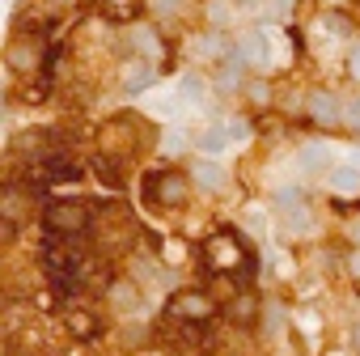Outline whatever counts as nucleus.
I'll use <instances>...</instances> for the list:
<instances>
[{
  "label": "nucleus",
  "mask_w": 360,
  "mask_h": 356,
  "mask_svg": "<svg viewBox=\"0 0 360 356\" xmlns=\"http://www.w3.org/2000/svg\"><path fill=\"white\" fill-rule=\"evenodd\" d=\"M144 343H153L148 326H144V322H127V326H123V348H144Z\"/></svg>",
  "instance_id": "b1692460"
},
{
  "label": "nucleus",
  "mask_w": 360,
  "mask_h": 356,
  "mask_svg": "<svg viewBox=\"0 0 360 356\" xmlns=\"http://www.w3.org/2000/svg\"><path fill=\"white\" fill-rule=\"evenodd\" d=\"M208 18H212V26H217V30H225V26L233 22V9L225 5V0H208Z\"/></svg>",
  "instance_id": "a878e982"
},
{
  "label": "nucleus",
  "mask_w": 360,
  "mask_h": 356,
  "mask_svg": "<svg viewBox=\"0 0 360 356\" xmlns=\"http://www.w3.org/2000/svg\"><path fill=\"white\" fill-rule=\"evenodd\" d=\"M271 217H276V212H271ZM271 217L259 212V208H246V212H242V221L250 225V234H267V229H271Z\"/></svg>",
  "instance_id": "bb28decb"
},
{
  "label": "nucleus",
  "mask_w": 360,
  "mask_h": 356,
  "mask_svg": "<svg viewBox=\"0 0 360 356\" xmlns=\"http://www.w3.org/2000/svg\"><path fill=\"white\" fill-rule=\"evenodd\" d=\"M217 314V297L204 288V293H195V288H187V293H174L169 301H165V318L169 322H208Z\"/></svg>",
  "instance_id": "20e7f679"
},
{
  "label": "nucleus",
  "mask_w": 360,
  "mask_h": 356,
  "mask_svg": "<svg viewBox=\"0 0 360 356\" xmlns=\"http://www.w3.org/2000/svg\"><path fill=\"white\" fill-rule=\"evenodd\" d=\"M343 127L360 132V94H352V98H347V106H343Z\"/></svg>",
  "instance_id": "cd10ccee"
},
{
  "label": "nucleus",
  "mask_w": 360,
  "mask_h": 356,
  "mask_svg": "<svg viewBox=\"0 0 360 356\" xmlns=\"http://www.w3.org/2000/svg\"><path fill=\"white\" fill-rule=\"evenodd\" d=\"M98 9H102L106 22H136L140 0H98Z\"/></svg>",
  "instance_id": "aec40b11"
},
{
  "label": "nucleus",
  "mask_w": 360,
  "mask_h": 356,
  "mask_svg": "<svg viewBox=\"0 0 360 356\" xmlns=\"http://www.w3.org/2000/svg\"><path fill=\"white\" fill-rule=\"evenodd\" d=\"M106 297H110V305H115L119 314H136V310L144 305V293H140V284H131V280H110Z\"/></svg>",
  "instance_id": "2eb2a0df"
},
{
  "label": "nucleus",
  "mask_w": 360,
  "mask_h": 356,
  "mask_svg": "<svg viewBox=\"0 0 360 356\" xmlns=\"http://www.w3.org/2000/svg\"><path fill=\"white\" fill-rule=\"evenodd\" d=\"M229 314H233V318L242 314V322H250V318L259 314V301H255V293H238V297L229 301Z\"/></svg>",
  "instance_id": "5701e85b"
},
{
  "label": "nucleus",
  "mask_w": 360,
  "mask_h": 356,
  "mask_svg": "<svg viewBox=\"0 0 360 356\" xmlns=\"http://www.w3.org/2000/svg\"><path fill=\"white\" fill-rule=\"evenodd\" d=\"M326 187L335 191V200H356V196H360V165L335 161V165L326 170Z\"/></svg>",
  "instance_id": "9d476101"
},
{
  "label": "nucleus",
  "mask_w": 360,
  "mask_h": 356,
  "mask_svg": "<svg viewBox=\"0 0 360 356\" xmlns=\"http://www.w3.org/2000/svg\"><path fill=\"white\" fill-rule=\"evenodd\" d=\"M347 276L360 284V246H356V250H352V259H347Z\"/></svg>",
  "instance_id": "7c9ffc66"
},
{
  "label": "nucleus",
  "mask_w": 360,
  "mask_h": 356,
  "mask_svg": "<svg viewBox=\"0 0 360 356\" xmlns=\"http://www.w3.org/2000/svg\"><path fill=\"white\" fill-rule=\"evenodd\" d=\"M246 94H250L255 106H271V85H267L263 77H250V81H246Z\"/></svg>",
  "instance_id": "393cba45"
},
{
  "label": "nucleus",
  "mask_w": 360,
  "mask_h": 356,
  "mask_svg": "<svg viewBox=\"0 0 360 356\" xmlns=\"http://www.w3.org/2000/svg\"><path fill=\"white\" fill-rule=\"evenodd\" d=\"M225 127H229L233 140H250V123L246 119H225Z\"/></svg>",
  "instance_id": "c85d7f7f"
},
{
  "label": "nucleus",
  "mask_w": 360,
  "mask_h": 356,
  "mask_svg": "<svg viewBox=\"0 0 360 356\" xmlns=\"http://www.w3.org/2000/svg\"><path fill=\"white\" fill-rule=\"evenodd\" d=\"M187 144H191V140L178 132V127H165V132H161V153H169V157H183Z\"/></svg>",
  "instance_id": "412c9836"
},
{
  "label": "nucleus",
  "mask_w": 360,
  "mask_h": 356,
  "mask_svg": "<svg viewBox=\"0 0 360 356\" xmlns=\"http://www.w3.org/2000/svg\"><path fill=\"white\" fill-rule=\"evenodd\" d=\"M94 212H98L94 204H85L77 196H60L43 208V225L51 234H64V238H85L94 229Z\"/></svg>",
  "instance_id": "f03ea898"
},
{
  "label": "nucleus",
  "mask_w": 360,
  "mask_h": 356,
  "mask_svg": "<svg viewBox=\"0 0 360 356\" xmlns=\"http://www.w3.org/2000/svg\"><path fill=\"white\" fill-rule=\"evenodd\" d=\"M335 165V148L326 140H305L301 144V170L305 174H326Z\"/></svg>",
  "instance_id": "4468645a"
},
{
  "label": "nucleus",
  "mask_w": 360,
  "mask_h": 356,
  "mask_svg": "<svg viewBox=\"0 0 360 356\" xmlns=\"http://www.w3.org/2000/svg\"><path fill=\"white\" fill-rule=\"evenodd\" d=\"M233 144V136H229V127H225V119L221 123H208L200 136H195V148L204 153V157H221L225 148Z\"/></svg>",
  "instance_id": "dca6fc26"
},
{
  "label": "nucleus",
  "mask_w": 360,
  "mask_h": 356,
  "mask_svg": "<svg viewBox=\"0 0 360 356\" xmlns=\"http://www.w3.org/2000/svg\"><path fill=\"white\" fill-rule=\"evenodd\" d=\"M271 212H276V221H280L288 234H305V225H309V204H305V191H301V187H280V191H271Z\"/></svg>",
  "instance_id": "39448f33"
},
{
  "label": "nucleus",
  "mask_w": 360,
  "mask_h": 356,
  "mask_svg": "<svg viewBox=\"0 0 360 356\" xmlns=\"http://www.w3.org/2000/svg\"><path fill=\"white\" fill-rule=\"evenodd\" d=\"M39 60H43V51H39V43L30 39V30H18L13 43H9V68H13V72H34Z\"/></svg>",
  "instance_id": "1a4fd4ad"
},
{
  "label": "nucleus",
  "mask_w": 360,
  "mask_h": 356,
  "mask_svg": "<svg viewBox=\"0 0 360 356\" xmlns=\"http://www.w3.org/2000/svg\"><path fill=\"white\" fill-rule=\"evenodd\" d=\"M233 51L250 64V68H267L271 64V30H242Z\"/></svg>",
  "instance_id": "0eeeda50"
},
{
  "label": "nucleus",
  "mask_w": 360,
  "mask_h": 356,
  "mask_svg": "<svg viewBox=\"0 0 360 356\" xmlns=\"http://www.w3.org/2000/svg\"><path fill=\"white\" fill-rule=\"evenodd\" d=\"M246 68H250V64H246L238 51H233L229 60H221V72H217V81H212V85H217V94H238V89H246V81H250V72H246Z\"/></svg>",
  "instance_id": "f8f14e48"
},
{
  "label": "nucleus",
  "mask_w": 360,
  "mask_h": 356,
  "mask_svg": "<svg viewBox=\"0 0 360 356\" xmlns=\"http://www.w3.org/2000/svg\"><path fill=\"white\" fill-rule=\"evenodd\" d=\"M204 259H208V267L212 272H229V276H250V250L242 246V238H238V229H217L212 238H204Z\"/></svg>",
  "instance_id": "7ed1b4c3"
},
{
  "label": "nucleus",
  "mask_w": 360,
  "mask_h": 356,
  "mask_svg": "<svg viewBox=\"0 0 360 356\" xmlns=\"http://www.w3.org/2000/svg\"><path fill=\"white\" fill-rule=\"evenodd\" d=\"M64 326H68V335H72L77 343H94V339H98V331H102V318H98L94 310L72 305V310H64Z\"/></svg>",
  "instance_id": "9b49d317"
},
{
  "label": "nucleus",
  "mask_w": 360,
  "mask_h": 356,
  "mask_svg": "<svg viewBox=\"0 0 360 356\" xmlns=\"http://www.w3.org/2000/svg\"><path fill=\"white\" fill-rule=\"evenodd\" d=\"M153 81H157V68H153V60H144V56H131V60H123V72H119V85H123V94H144V89H153Z\"/></svg>",
  "instance_id": "6e6552de"
},
{
  "label": "nucleus",
  "mask_w": 360,
  "mask_h": 356,
  "mask_svg": "<svg viewBox=\"0 0 360 356\" xmlns=\"http://www.w3.org/2000/svg\"><path fill=\"white\" fill-rule=\"evenodd\" d=\"M148 5H153L157 13H174L178 5H183V0H148Z\"/></svg>",
  "instance_id": "2f4dec72"
},
{
  "label": "nucleus",
  "mask_w": 360,
  "mask_h": 356,
  "mask_svg": "<svg viewBox=\"0 0 360 356\" xmlns=\"http://www.w3.org/2000/svg\"><path fill=\"white\" fill-rule=\"evenodd\" d=\"M51 5H77V0H51Z\"/></svg>",
  "instance_id": "473e14b6"
},
{
  "label": "nucleus",
  "mask_w": 360,
  "mask_h": 356,
  "mask_svg": "<svg viewBox=\"0 0 360 356\" xmlns=\"http://www.w3.org/2000/svg\"><path fill=\"white\" fill-rule=\"evenodd\" d=\"M127 43L136 47V56H144V60H161V39H157V30L153 26H131L127 30Z\"/></svg>",
  "instance_id": "a211bd4d"
},
{
  "label": "nucleus",
  "mask_w": 360,
  "mask_h": 356,
  "mask_svg": "<svg viewBox=\"0 0 360 356\" xmlns=\"http://www.w3.org/2000/svg\"><path fill=\"white\" fill-rule=\"evenodd\" d=\"M322 26H326V34H335V39H352V18L347 13H322Z\"/></svg>",
  "instance_id": "4be33fe9"
},
{
  "label": "nucleus",
  "mask_w": 360,
  "mask_h": 356,
  "mask_svg": "<svg viewBox=\"0 0 360 356\" xmlns=\"http://www.w3.org/2000/svg\"><path fill=\"white\" fill-rule=\"evenodd\" d=\"M343 98L335 94V89H314L309 98H305V115H309V123L314 127H339L343 123Z\"/></svg>",
  "instance_id": "423d86ee"
},
{
  "label": "nucleus",
  "mask_w": 360,
  "mask_h": 356,
  "mask_svg": "<svg viewBox=\"0 0 360 356\" xmlns=\"http://www.w3.org/2000/svg\"><path fill=\"white\" fill-rule=\"evenodd\" d=\"M94 174H98V183H106L110 191L123 187V165H119V157H110V153L94 157Z\"/></svg>",
  "instance_id": "6ab92c4d"
},
{
  "label": "nucleus",
  "mask_w": 360,
  "mask_h": 356,
  "mask_svg": "<svg viewBox=\"0 0 360 356\" xmlns=\"http://www.w3.org/2000/svg\"><path fill=\"white\" fill-rule=\"evenodd\" d=\"M140 196H144L153 208H161V212H178V208H187V200H191V174L169 170V165L148 170V174L140 178Z\"/></svg>",
  "instance_id": "f257e3e1"
},
{
  "label": "nucleus",
  "mask_w": 360,
  "mask_h": 356,
  "mask_svg": "<svg viewBox=\"0 0 360 356\" xmlns=\"http://www.w3.org/2000/svg\"><path fill=\"white\" fill-rule=\"evenodd\" d=\"M352 339H356V348H360V326H356V335H352Z\"/></svg>",
  "instance_id": "72a5a7b5"
},
{
  "label": "nucleus",
  "mask_w": 360,
  "mask_h": 356,
  "mask_svg": "<svg viewBox=\"0 0 360 356\" xmlns=\"http://www.w3.org/2000/svg\"><path fill=\"white\" fill-rule=\"evenodd\" d=\"M195 56H200V60H229V56H233V43L212 26L208 34H200V39H195Z\"/></svg>",
  "instance_id": "f3484780"
},
{
  "label": "nucleus",
  "mask_w": 360,
  "mask_h": 356,
  "mask_svg": "<svg viewBox=\"0 0 360 356\" xmlns=\"http://www.w3.org/2000/svg\"><path fill=\"white\" fill-rule=\"evenodd\" d=\"M347 72L360 81V43H352V51H347Z\"/></svg>",
  "instance_id": "c756f323"
},
{
  "label": "nucleus",
  "mask_w": 360,
  "mask_h": 356,
  "mask_svg": "<svg viewBox=\"0 0 360 356\" xmlns=\"http://www.w3.org/2000/svg\"><path fill=\"white\" fill-rule=\"evenodd\" d=\"M191 178H195V183H200L204 191H212V196L229 187V174H225V165H221L217 157H204V161H195V165H191Z\"/></svg>",
  "instance_id": "ddd939ff"
}]
</instances>
